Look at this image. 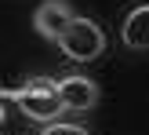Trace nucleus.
<instances>
[{
  "mask_svg": "<svg viewBox=\"0 0 149 135\" xmlns=\"http://www.w3.org/2000/svg\"><path fill=\"white\" fill-rule=\"evenodd\" d=\"M11 99L36 124H51V121H58L65 113V102L58 95V80H47V77H29L26 84H18L11 91Z\"/></svg>",
  "mask_w": 149,
  "mask_h": 135,
  "instance_id": "obj_1",
  "label": "nucleus"
},
{
  "mask_svg": "<svg viewBox=\"0 0 149 135\" xmlns=\"http://www.w3.org/2000/svg\"><path fill=\"white\" fill-rule=\"evenodd\" d=\"M55 44H58V51H62L65 58L91 62V58H98L102 51H106V33H102V26H98L95 18L77 15V18L62 29V37H58Z\"/></svg>",
  "mask_w": 149,
  "mask_h": 135,
  "instance_id": "obj_2",
  "label": "nucleus"
},
{
  "mask_svg": "<svg viewBox=\"0 0 149 135\" xmlns=\"http://www.w3.org/2000/svg\"><path fill=\"white\" fill-rule=\"evenodd\" d=\"M58 95H62L65 110H73V113L95 110L98 99H102L98 84H95L91 77H84V73H65V77H58Z\"/></svg>",
  "mask_w": 149,
  "mask_h": 135,
  "instance_id": "obj_3",
  "label": "nucleus"
},
{
  "mask_svg": "<svg viewBox=\"0 0 149 135\" xmlns=\"http://www.w3.org/2000/svg\"><path fill=\"white\" fill-rule=\"evenodd\" d=\"M73 18H77V15H73V7L65 4V0H44V4L33 11V29L44 37V40L55 44L58 37H62V29L69 26Z\"/></svg>",
  "mask_w": 149,
  "mask_h": 135,
  "instance_id": "obj_4",
  "label": "nucleus"
},
{
  "mask_svg": "<svg viewBox=\"0 0 149 135\" xmlns=\"http://www.w3.org/2000/svg\"><path fill=\"white\" fill-rule=\"evenodd\" d=\"M120 40L131 51H149V0L135 4L120 22Z\"/></svg>",
  "mask_w": 149,
  "mask_h": 135,
  "instance_id": "obj_5",
  "label": "nucleus"
},
{
  "mask_svg": "<svg viewBox=\"0 0 149 135\" xmlns=\"http://www.w3.org/2000/svg\"><path fill=\"white\" fill-rule=\"evenodd\" d=\"M40 135H91L84 128V124H69V121H51V124H44V131Z\"/></svg>",
  "mask_w": 149,
  "mask_h": 135,
  "instance_id": "obj_6",
  "label": "nucleus"
}]
</instances>
